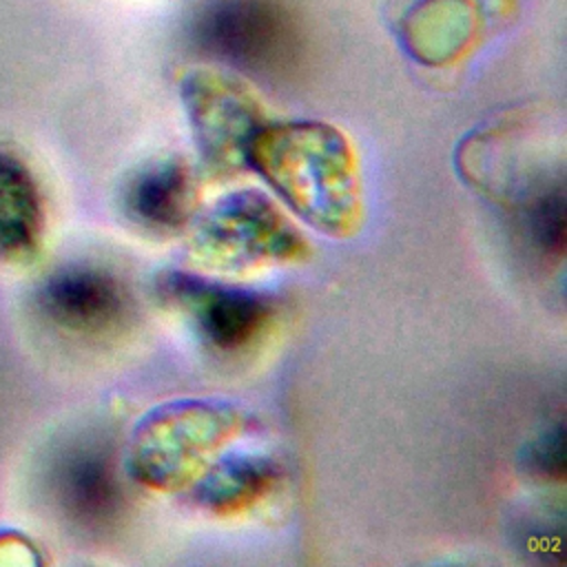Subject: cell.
Segmentation results:
<instances>
[{"label": "cell", "mask_w": 567, "mask_h": 567, "mask_svg": "<svg viewBox=\"0 0 567 567\" xmlns=\"http://www.w3.org/2000/svg\"><path fill=\"white\" fill-rule=\"evenodd\" d=\"M246 166L312 228L332 237L357 230L361 197L354 153L334 126L264 122L248 144Z\"/></svg>", "instance_id": "1"}, {"label": "cell", "mask_w": 567, "mask_h": 567, "mask_svg": "<svg viewBox=\"0 0 567 567\" xmlns=\"http://www.w3.org/2000/svg\"><path fill=\"white\" fill-rule=\"evenodd\" d=\"M241 423V412L221 401L197 399L157 405L133 434L128 470L148 487L184 485L210 452L235 436Z\"/></svg>", "instance_id": "2"}, {"label": "cell", "mask_w": 567, "mask_h": 567, "mask_svg": "<svg viewBox=\"0 0 567 567\" xmlns=\"http://www.w3.org/2000/svg\"><path fill=\"white\" fill-rule=\"evenodd\" d=\"M190 252L215 270H248L299 259L306 241L264 193L237 190L197 219Z\"/></svg>", "instance_id": "3"}, {"label": "cell", "mask_w": 567, "mask_h": 567, "mask_svg": "<svg viewBox=\"0 0 567 567\" xmlns=\"http://www.w3.org/2000/svg\"><path fill=\"white\" fill-rule=\"evenodd\" d=\"M195 35L210 55L264 78H281L301 55V33L275 0H213Z\"/></svg>", "instance_id": "4"}, {"label": "cell", "mask_w": 567, "mask_h": 567, "mask_svg": "<svg viewBox=\"0 0 567 567\" xmlns=\"http://www.w3.org/2000/svg\"><path fill=\"white\" fill-rule=\"evenodd\" d=\"M182 100L206 168L228 175L246 166L248 144L266 122L252 91L230 73L197 69L182 80Z\"/></svg>", "instance_id": "5"}, {"label": "cell", "mask_w": 567, "mask_h": 567, "mask_svg": "<svg viewBox=\"0 0 567 567\" xmlns=\"http://www.w3.org/2000/svg\"><path fill=\"white\" fill-rule=\"evenodd\" d=\"M157 292L193 321L206 343L224 352L252 343L275 315V303L264 292L224 286L182 270L157 277Z\"/></svg>", "instance_id": "6"}, {"label": "cell", "mask_w": 567, "mask_h": 567, "mask_svg": "<svg viewBox=\"0 0 567 567\" xmlns=\"http://www.w3.org/2000/svg\"><path fill=\"white\" fill-rule=\"evenodd\" d=\"M35 306L47 323L64 334L104 337L124 323L131 297L109 268L66 264L40 281Z\"/></svg>", "instance_id": "7"}, {"label": "cell", "mask_w": 567, "mask_h": 567, "mask_svg": "<svg viewBox=\"0 0 567 567\" xmlns=\"http://www.w3.org/2000/svg\"><path fill=\"white\" fill-rule=\"evenodd\" d=\"M47 481L58 509L82 529H106L122 509L113 454L95 439L62 445L49 463Z\"/></svg>", "instance_id": "8"}, {"label": "cell", "mask_w": 567, "mask_h": 567, "mask_svg": "<svg viewBox=\"0 0 567 567\" xmlns=\"http://www.w3.org/2000/svg\"><path fill=\"white\" fill-rule=\"evenodd\" d=\"M47 208L40 182L24 155L0 142V264H33L44 246Z\"/></svg>", "instance_id": "9"}, {"label": "cell", "mask_w": 567, "mask_h": 567, "mask_svg": "<svg viewBox=\"0 0 567 567\" xmlns=\"http://www.w3.org/2000/svg\"><path fill=\"white\" fill-rule=\"evenodd\" d=\"M124 215L144 230H179L197 206V186L188 164L179 157L140 166L122 186Z\"/></svg>", "instance_id": "10"}, {"label": "cell", "mask_w": 567, "mask_h": 567, "mask_svg": "<svg viewBox=\"0 0 567 567\" xmlns=\"http://www.w3.org/2000/svg\"><path fill=\"white\" fill-rule=\"evenodd\" d=\"M478 33L481 9L476 0H414L399 20L405 51L430 66L463 58Z\"/></svg>", "instance_id": "11"}, {"label": "cell", "mask_w": 567, "mask_h": 567, "mask_svg": "<svg viewBox=\"0 0 567 567\" xmlns=\"http://www.w3.org/2000/svg\"><path fill=\"white\" fill-rule=\"evenodd\" d=\"M279 474V465L266 454H228L195 481L190 496L213 514H237L266 496Z\"/></svg>", "instance_id": "12"}, {"label": "cell", "mask_w": 567, "mask_h": 567, "mask_svg": "<svg viewBox=\"0 0 567 567\" xmlns=\"http://www.w3.org/2000/svg\"><path fill=\"white\" fill-rule=\"evenodd\" d=\"M565 186L556 179L534 190L523 206V226L536 248L549 257H560L565 250Z\"/></svg>", "instance_id": "13"}, {"label": "cell", "mask_w": 567, "mask_h": 567, "mask_svg": "<svg viewBox=\"0 0 567 567\" xmlns=\"http://www.w3.org/2000/svg\"><path fill=\"white\" fill-rule=\"evenodd\" d=\"M527 465L534 474L563 481L565 476V430L563 423L545 430L527 450Z\"/></svg>", "instance_id": "14"}]
</instances>
